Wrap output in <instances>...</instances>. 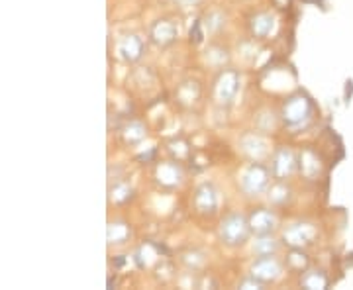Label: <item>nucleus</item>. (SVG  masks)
Masks as SVG:
<instances>
[{"instance_id": "1", "label": "nucleus", "mask_w": 353, "mask_h": 290, "mask_svg": "<svg viewBox=\"0 0 353 290\" xmlns=\"http://www.w3.org/2000/svg\"><path fill=\"white\" fill-rule=\"evenodd\" d=\"M312 112H314L312 101L306 94L299 92L285 101L283 108H281V118H283L285 126L299 132L301 127L308 126V122L312 120Z\"/></svg>"}, {"instance_id": "2", "label": "nucleus", "mask_w": 353, "mask_h": 290, "mask_svg": "<svg viewBox=\"0 0 353 290\" xmlns=\"http://www.w3.org/2000/svg\"><path fill=\"white\" fill-rule=\"evenodd\" d=\"M252 234V227H250V220L243 214H234L226 216L222 222H220V229H218V236L224 245L228 247H238V245H243L248 238Z\"/></svg>"}, {"instance_id": "3", "label": "nucleus", "mask_w": 353, "mask_h": 290, "mask_svg": "<svg viewBox=\"0 0 353 290\" xmlns=\"http://www.w3.org/2000/svg\"><path fill=\"white\" fill-rule=\"evenodd\" d=\"M240 189L245 196H259L269 189V169L261 161H253L240 175Z\"/></svg>"}, {"instance_id": "4", "label": "nucleus", "mask_w": 353, "mask_h": 290, "mask_svg": "<svg viewBox=\"0 0 353 290\" xmlns=\"http://www.w3.org/2000/svg\"><path fill=\"white\" fill-rule=\"evenodd\" d=\"M241 76L236 69H222L220 75L216 76L214 81V101L220 106H230L232 102L236 101L238 90H240Z\"/></svg>"}, {"instance_id": "5", "label": "nucleus", "mask_w": 353, "mask_h": 290, "mask_svg": "<svg viewBox=\"0 0 353 290\" xmlns=\"http://www.w3.org/2000/svg\"><path fill=\"white\" fill-rule=\"evenodd\" d=\"M316 236H318V229L314 224L296 222V224L287 226V229L283 231V243L289 245L290 249H304L316 240Z\"/></svg>"}, {"instance_id": "6", "label": "nucleus", "mask_w": 353, "mask_h": 290, "mask_svg": "<svg viewBox=\"0 0 353 290\" xmlns=\"http://www.w3.org/2000/svg\"><path fill=\"white\" fill-rule=\"evenodd\" d=\"M240 149L252 161H263V159H267L271 155L269 139L261 136V134H257V132H250V134L241 136Z\"/></svg>"}, {"instance_id": "7", "label": "nucleus", "mask_w": 353, "mask_h": 290, "mask_svg": "<svg viewBox=\"0 0 353 290\" xmlns=\"http://www.w3.org/2000/svg\"><path fill=\"white\" fill-rule=\"evenodd\" d=\"M250 273H252V277L267 284V282H275L283 275V265L275 255H265V257H257L253 261Z\"/></svg>"}, {"instance_id": "8", "label": "nucleus", "mask_w": 353, "mask_h": 290, "mask_svg": "<svg viewBox=\"0 0 353 290\" xmlns=\"http://www.w3.org/2000/svg\"><path fill=\"white\" fill-rule=\"evenodd\" d=\"M296 167H299V157L289 147H279L271 157V175L277 180L289 178Z\"/></svg>"}, {"instance_id": "9", "label": "nucleus", "mask_w": 353, "mask_h": 290, "mask_svg": "<svg viewBox=\"0 0 353 290\" xmlns=\"http://www.w3.org/2000/svg\"><path fill=\"white\" fill-rule=\"evenodd\" d=\"M145 50V41L138 34H126L116 41V55L124 63H136L141 59Z\"/></svg>"}, {"instance_id": "10", "label": "nucleus", "mask_w": 353, "mask_h": 290, "mask_svg": "<svg viewBox=\"0 0 353 290\" xmlns=\"http://www.w3.org/2000/svg\"><path fill=\"white\" fill-rule=\"evenodd\" d=\"M176 38H179V28L169 18L155 20L150 25V39H152V43H155L157 48H169V45L175 43Z\"/></svg>"}, {"instance_id": "11", "label": "nucleus", "mask_w": 353, "mask_h": 290, "mask_svg": "<svg viewBox=\"0 0 353 290\" xmlns=\"http://www.w3.org/2000/svg\"><path fill=\"white\" fill-rule=\"evenodd\" d=\"M155 180L163 189H176L183 183V169L179 161H165L155 169Z\"/></svg>"}, {"instance_id": "12", "label": "nucleus", "mask_w": 353, "mask_h": 290, "mask_svg": "<svg viewBox=\"0 0 353 290\" xmlns=\"http://www.w3.org/2000/svg\"><path fill=\"white\" fill-rule=\"evenodd\" d=\"M218 190L214 189V185L210 183H202L201 187L194 192V208L201 214H214L218 210Z\"/></svg>"}, {"instance_id": "13", "label": "nucleus", "mask_w": 353, "mask_h": 290, "mask_svg": "<svg viewBox=\"0 0 353 290\" xmlns=\"http://www.w3.org/2000/svg\"><path fill=\"white\" fill-rule=\"evenodd\" d=\"M248 220H250L252 234H255V236L273 234L275 227H277V216H275V212L267 210V208H257V210H253Z\"/></svg>"}, {"instance_id": "14", "label": "nucleus", "mask_w": 353, "mask_h": 290, "mask_svg": "<svg viewBox=\"0 0 353 290\" xmlns=\"http://www.w3.org/2000/svg\"><path fill=\"white\" fill-rule=\"evenodd\" d=\"M275 25H277V20L271 12H257L250 18V32L253 38L257 39L269 38L273 34Z\"/></svg>"}, {"instance_id": "15", "label": "nucleus", "mask_w": 353, "mask_h": 290, "mask_svg": "<svg viewBox=\"0 0 353 290\" xmlns=\"http://www.w3.org/2000/svg\"><path fill=\"white\" fill-rule=\"evenodd\" d=\"M299 171H301V175L304 178H308V180H314L318 175H320V171H322V161H320V157H318V153L314 149H310V147H306L303 152L299 153Z\"/></svg>"}, {"instance_id": "16", "label": "nucleus", "mask_w": 353, "mask_h": 290, "mask_svg": "<svg viewBox=\"0 0 353 290\" xmlns=\"http://www.w3.org/2000/svg\"><path fill=\"white\" fill-rule=\"evenodd\" d=\"M301 287L308 290H324L330 287V278L320 269H306L301 277Z\"/></svg>"}, {"instance_id": "17", "label": "nucleus", "mask_w": 353, "mask_h": 290, "mask_svg": "<svg viewBox=\"0 0 353 290\" xmlns=\"http://www.w3.org/2000/svg\"><path fill=\"white\" fill-rule=\"evenodd\" d=\"M175 96L183 106H192L194 102L201 99V85L196 81H183L176 87Z\"/></svg>"}, {"instance_id": "18", "label": "nucleus", "mask_w": 353, "mask_h": 290, "mask_svg": "<svg viewBox=\"0 0 353 290\" xmlns=\"http://www.w3.org/2000/svg\"><path fill=\"white\" fill-rule=\"evenodd\" d=\"M145 136H148V130L139 120H130L122 127V139L128 145H138L145 139Z\"/></svg>"}, {"instance_id": "19", "label": "nucleus", "mask_w": 353, "mask_h": 290, "mask_svg": "<svg viewBox=\"0 0 353 290\" xmlns=\"http://www.w3.org/2000/svg\"><path fill=\"white\" fill-rule=\"evenodd\" d=\"M132 236V227L126 222H110L106 227V240L108 245H122Z\"/></svg>"}, {"instance_id": "20", "label": "nucleus", "mask_w": 353, "mask_h": 290, "mask_svg": "<svg viewBox=\"0 0 353 290\" xmlns=\"http://www.w3.org/2000/svg\"><path fill=\"white\" fill-rule=\"evenodd\" d=\"M279 251V241L273 238V234L257 236L253 241V255L265 257V255H275Z\"/></svg>"}, {"instance_id": "21", "label": "nucleus", "mask_w": 353, "mask_h": 290, "mask_svg": "<svg viewBox=\"0 0 353 290\" xmlns=\"http://www.w3.org/2000/svg\"><path fill=\"white\" fill-rule=\"evenodd\" d=\"M134 198V189H132V185H128L124 180H118V183H114L112 187L108 189V200L116 204V206H120V204H126Z\"/></svg>"}, {"instance_id": "22", "label": "nucleus", "mask_w": 353, "mask_h": 290, "mask_svg": "<svg viewBox=\"0 0 353 290\" xmlns=\"http://www.w3.org/2000/svg\"><path fill=\"white\" fill-rule=\"evenodd\" d=\"M230 61V53L226 48H220V45H210L208 50L204 51V63H208L210 67L216 69H222L224 65Z\"/></svg>"}, {"instance_id": "23", "label": "nucleus", "mask_w": 353, "mask_h": 290, "mask_svg": "<svg viewBox=\"0 0 353 290\" xmlns=\"http://www.w3.org/2000/svg\"><path fill=\"white\" fill-rule=\"evenodd\" d=\"M267 198H269L271 204L281 206V204H285V202L290 200V189L283 183V180H279V183L271 185V187L267 189Z\"/></svg>"}, {"instance_id": "24", "label": "nucleus", "mask_w": 353, "mask_h": 290, "mask_svg": "<svg viewBox=\"0 0 353 290\" xmlns=\"http://www.w3.org/2000/svg\"><path fill=\"white\" fill-rule=\"evenodd\" d=\"M204 30L208 32V34H216V32H220L224 25H226V18H224V14L222 12H210L206 18H204Z\"/></svg>"}, {"instance_id": "25", "label": "nucleus", "mask_w": 353, "mask_h": 290, "mask_svg": "<svg viewBox=\"0 0 353 290\" xmlns=\"http://www.w3.org/2000/svg\"><path fill=\"white\" fill-rule=\"evenodd\" d=\"M183 263L187 265L189 271L196 273V271H201L202 267L206 265V257L201 251H187L183 255Z\"/></svg>"}, {"instance_id": "26", "label": "nucleus", "mask_w": 353, "mask_h": 290, "mask_svg": "<svg viewBox=\"0 0 353 290\" xmlns=\"http://www.w3.org/2000/svg\"><path fill=\"white\" fill-rule=\"evenodd\" d=\"M287 263H289L290 269L303 273V271L308 269V257H306V253L303 249H292L289 257H287Z\"/></svg>"}, {"instance_id": "27", "label": "nucleus", "mask_w": 353, "mask_h": 290, "mask_svg": "<svg viewBox=\"0 0 353 290\" xmlns=\"http://www.w3.org/2000/svg\"><path fill=\"white\" fill-rule=\"evenodd\" d=\"M169 152L175 155L176 161H185V159H189L190 157L189 143H187V141H183V139H175V141H171V143H169Z\"/></svg>"}, {"instance_id": "28", "label": "nucleus", "mask_w": 353, "mask_h": 290, "mask_svg": "<svg viewBox=\"0 0 353 290\" xmlns=\"http://www.w3.org/2000/svg\"><path fill=\"white\" fill-rule=\"evenodd\" d=\"M202 38H204V25H202L201 20H196L194 25L190 28V41L192 43H202Z\"/></svg>"}, {"instance_id": "29", "label": "nucleus", "mask_w": 353, "mask_h": 290, "mask_svg": "<svg viewBox=\"0 0 353 290\" xmlns=\"http://www.w3.org/2000/svg\"><path fill=\"white\" fill-rule=\"evenodd\" d=\"M238 287H240V289H248V290H252V289L257 290V289H263L265 284H263V282H261V280H257V278L250 275V277H248V278H243V280H240V284H238Z\"/></svg>"}, {"instance_id": "30", "label": "nucleus", "mask_w": 353, "mask_h": 290, "mask_svg": "<svg viewBox=\"0 0 353 290\" xmlns=\"http://www.w3.org/2000/svg\"><path fill=\"white\" fill-rule=\"evenodd\" d=\"M173 2H175V4L179 6V8H181V10H185V12H187V10H192V8H196V6L201 4L202 0H173Z\"/></svg>"}, {"instance_id": "31", "label": "nucleus", "mask_w": 353, "mask_h": 290, "mask_svg": "<svg viewBox=\"0 0 353 290\" xmlns=\"http://www.w3.org/2000/svg\"><path fill=\"white\" fill-rule=\"evenodd\" d=\"M273 4H275L277 8H281V10H283V8H289L290 0H273Z\"/></svg>"}, {"instance_id": "32", "label": "nucleus", "mask_w": 353, "mask_h": 290, "mask_svg": "<svg viewBox=\"0 0 353 290\" xmlns=\"http://www.w3.org/2000/svg\"><path fill=\"white\" fill-rule=\"evenodd\" d=\"M306 2H318V0H306Z\"/></svg>"}]
</instances>
